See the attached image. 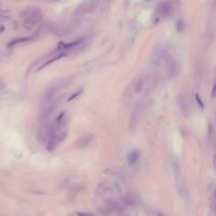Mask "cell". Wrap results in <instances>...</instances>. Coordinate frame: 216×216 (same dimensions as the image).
<instances>
[{"label": "cell", "mask_w": 216, "mask_h": 216, "mask_svg": "<svg viewBox=\"0 0 216 216\" xmlns=\"http://www.w3.org/2000/svg\"><path fill=\"white\" fill-rule=\"evenodd\" d=\"M20 18H21L24 28L26 30H31L43 19V13L37 7L26 8L20 13Z\"/></svg>", "instance_id": "cell-1"}, {"label": "cell", "mask_w": 216, "mask_h": 216, "mask_svg": "<svg viewBox=\"0 0 216 216\" xmlns=\"http://www.w3.org/2000/svg\"><path fill=\"white\" fill-rule=\"evenodd\" d=\"M175 3L172 1H163L157 7V14L160 18H167L175 12Z\"/></svg>", "instance_id": "cell-2"}, {"label": "cell", "mask_w": 216, "mask_h": 216, "mask_svg": "<svg viewBox=\"0 0 216 216\" xmlns=\"http://www.w3.org/2000/svg\"><path fill=\"white\" fill-rule=\"evenodd\" d=\"M140 117H141V106H137L132 112L131 119H130V130L132 132H134L137 129L138 125L140 122Z\"/></svg>", "instance_id": "cell-3"}, {"label": "cell", "mask_w": 216, "mask_h": 216, "mask_svg": "<svg viewBox=\"0 0 216 216\" xmlns=\"http://www.w3.org/2000/svg\"><path fill=\"white\" fill-rule=\"evenodd\" d=\"M140 157V153L138 150H133L131 151V152L128 154V162H129V165H134V163L137 162V160L139 159Z\"/></svg>", "instance_id": "cell-4"}, {"label": "cell", "mask_w": 216, "mask_h": 216, "mask_svg": "<svg viewBox=\"0 0 216 216\" xmlns=\"http://www.w3.org/2000/svg\"><path fill=\"white\" fill-rule=\"evenodd\" d=\"M178 72H179V66L177 62L173 61L169 66V75L171 77H175L178 74Z\"/></svg>", "instance_id": "cell-5"}, {"label": "cell", "mask_w": 216, "mask_h": 216, "mask_svg": "<svg viewBox=\"0 0 216 216\" xmlns=\"http://www.w3.org/2000/svg\"><path fill=\"white\" fill-rule=\"evenodd\" d=\"M143 85H144V80H143V77L142 76H139L137 78V80H136V85H135V92L136 93H140L142 90V88H143Z\"/></svg>", "instance_id": "cell-6"}, {"label": "cell", "mask_w": 216, "mask_h": 216, "mask_svg": "<svg viewBox=\"0 0 216 216\" xmlns=\"http://www.w3.org/2000/svg\"><path fill=\"white\" fill-rule=\"evenodd\" d=\"M32 40V38L31 37H24V38H18V39H15V40H13L11 43L9 45V47H12V45H18V43L20 42H24V41H30Z\"/></svg>", "instance_id": "cell-7"}, {"label": "cell", "mask_w": 216, "mask_h": 216, "mask_svg": "<svg viewBox=\"0 0 216 216\" xmlns=\"http://www.w3.org/2000/svg\"><path fill=\"white\" fill-rule=\"evenodd\" d=\"M176 30H177V32H181L184 30V21L181 19H178L176 22Z\"/></svg>", "instance_id": "cell-8"}, {"label": "cell", "mask_w": 216, "mask_h": 216, "mask_svg": "<svg viewBox=\"0 0 216 216\" xmlns=\"http://www.w3.org/2000/svg\"><path fill=\"white\" fill-rule=\"evenodd\" d=\"M81 92H82V90H79V91H77V92H76V93H75V94H74V95H72V96H71V97H70V98H69V99H68V101H71V100H72V99H74V98H76V97H77V96H78V95H79V94H80V93H81Z\"/></svg>", "instance_id": "cell-9"}, {"label": "cell", "mask_w": 216, "mask_h": 216, "mask_svg": "<svg viewBox=\"0 0 216 216\" xmlns=\"http://www.w3.org/2000/svg\"><path fill=\"white\" fill-rule=\"evenodd\" d=\"M5 58H7V55H5L2 51H0V61H2V60L5 59Z\"/></svg>", "instance_id": "cell-10"}, {"label": "cell", "mask_w": 216, "mask_h": 216, "mask_svg": "<svg viewBox=\"0 0 216 216\" xmlns=\"http://www.w3.org/2000/svg\"><path fill=\"white\" fill-rule=\"evenodd\" d=\"M196 100H197V102H198V104H200L201 108H202V109L205 108V106H203V103H202V102H201V99L198 97V95H196Z\"/></svg>", "instance_id": "cell-11"}, {"label": "cell", "mask_w": 216, "mask_h": 216, "mask_svg": "<svg viewBox=\"0 0 216 216\" xmlns=\"http://www.w3.org/2000/svg\"><path fill=\"white\" fill-rule=\"evenodd\" d=\"M77 215L78 216H94V215L89 214V213H77Z\"/></svg>", "instance_id": "cell-12"}, {"label": "cell", "mask_w": 216, "mask_h": 216, "mask_svg": "<svg viewBox=\"0 0 216 216\" xmlns=\"http://www.w3.org/2000/svg\"><path fill=\"white\" fill-rule=\"evenodd\" d=\"M5 85L3 83V81H2V80H0V90L5 89Z\"/></svg>", "instance_id": "cell-13"}]
</instances>
